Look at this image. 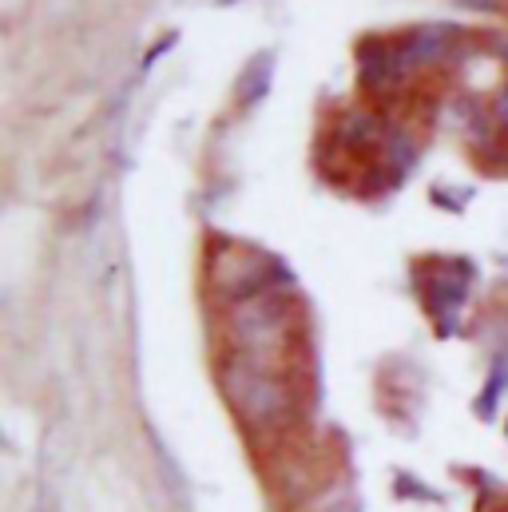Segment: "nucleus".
Listing matches in <instances>:
<instances>
[{
  "label": "nucleus",
  "mask_w": 508,
  "mask_h": 512,
  "mask_svg": "<svg viewBox=\"0 0 508 512\" xmlns=\"http://www.w3.org/2000/svg\"><path fill=\"white\" fill-rule=\"evenodd\" d=\"M223 389L251 429H278L290 417V389L262 362L231 358L223 366Z\"/></svg>",
  "instance_id": "f257e3e1"
},
{
  "label": "nucleus",
  "mask_w": 508,
  "mask_h": 512,
  "mask_svg": "<svg viewBox=\"0 0 508 512\" xmlns=\"http://www.w3.org/2000/svg\"><path fill=\"white\" fill-rule=\"evenodd\" d=\"M282 334H286V306H282V298L254 294V298H243L235 306V314H231V338L243 350L239 358L262 362L270 350H278Z\"/></svg>",
  "instance_id": "f03ea898"
}]
</instances>
